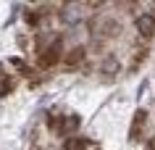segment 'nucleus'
Wrapping results in <instances>:
<instances>
[{
  "mask_svg": "<svg viewBox=\"0 0 155 150\" xmlns=\"http://www.w3.org/2000/svg\"><path fill=\"white\" fill-rule=\"evenodd\" d=\"M79 124H82V118L76 116V113H68V116L63 118V126H61V132H63V134H71V132H76V129H79Z\"/></svg>",
  "mask_w": 155,
  "mask_h": 150,
  "instance_id": "obj_2",
  "label": "nucleus"
},
{
  "mask_svg": "<svg viewBox=\"0 0 155 150\" xmlns=\"http://www.w3.org/2000/svg\"><path fill=\"white\" fill-rule=\"evenodd\" d=\"M137 29L142 37H153L155 34V16H150V13H142V16H137Z\"/></svg>",
  "mask_w": 155,
  "mask_h": 150,
  "instance_id": "obj_1",
  "label": "nucleus"
},
{
  "mask_svg": "<svg viewBox=\"0 0 155 150\" xmlns=\"http://www.w3.org/2000/svg\"><path fill=\"white\" fill-rule=\"evenodd\" d=\"M82 48H76V53H71V55H68V63H76V61H82Z\"/></svg>",
  "mask_w": 155,
  "mask_h": 150,
  "instance_id": "obj_4",
  "label": "nucleus"
},
{
  "mask_svg": "<svg viewBox=\"0 0 155 150\" xmlns=\"http://www.w3.org/2000/svg\"><path fill=\"white\" fill-rule=\"evenodd\" d=\"M50 53H45V58H42V63H53V61H58V55H61V45H53V48H48Z\"/></svg>",
  "mask_w": 155,
  "mask_h": 150,
  "instance_id": "obj_3",
  "label": "nucleus"
}]
</instances>
